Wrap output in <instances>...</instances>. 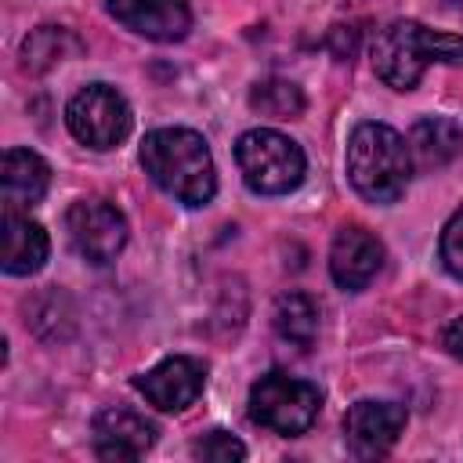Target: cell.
I'll return each instance as SVG.
<instances>
[{"instance_id":"15","label":"cell","mask_w":463,"mask_h":463,"mask_svg":"<svg viewBox=\"0 0 463 463\" xmlns=\"http://www.w3.org/2000/svg\"><path fill=\"white\" fill-rule=\"evenodd\" d=\"M0 181H4V203L7 206H33L43 199V192L51 184V166L29 148H7Z\"/></svg>"},{"instance_id":"18","label":"cell","mask_w":463,"mask_h":463,"mask_svg":"<svg viewBox=\"0 0 463 463\" xmlns=\"http://www.w3.org/2000/svg\"><path fill=\"white\" fill-rule=\"evenodd\" d=\"M250 109L268 119H297L304 112V94L282 76H268L250 90Z\"/></svg>"},{"instance_id":"16","label":"cell","mask_w":463,"mask_h":463,"mask_svg":"<svg viewBox=\"0 0 463 463\" xmlns=\"http://www.w3.org/2000/svg\"><path fill=\"white\" fill-rule=\"evenodd\" d=\"M318 318H322V315H318L315 297H307V293H300V289L282 293V297L275 300V315H271L279 340H286V344H293V347H300V351H307V347L315 344V336H318Z\"/></svg>"},{"instance_id":"9","label":"cell","mask_w":463,"mask_h":463,"mask_svg":"<svg viewBox=\"0 0 463 463\" xmlns=\"http://www.w3.org/2000/svg\"><path fill=\"white\" fill-rule=\"evenodd\" d=\"M203 383H206V369L188 354L163 358L159 365H152L134 380V387L163 412H184L203 394Z\"/></svg>"},{"instance_id":"13","label":"cell","mask_w":463,"mask_h":463,"mask_svg":"<svg viewBox=\"0 0 463 463\" xmlns=\"http://www.w3.org/2000/svg\"><path fill=\"white\" fill-rule=\"evenodd\" d=\"M47 232L18 206H4V271L7 275H33L47 260Z\"/></svg>"},{"instance_id":"12","label":"cell","mask_w":463,"mask_h":463,"mask_svg":"<svg viewBox=\"0 0 463 463\" xmlns=\"http://www.w3.org/2000/svg\"><path fill=\"white\" fill-rule=\"evenodd\" d=\"M156 441V427L123 405L101 409L94 416V452L101 459H141Z\"/></svg>"},{"instance_id":"3","label":"cell","mask_w":463,"mask_h":463,"mask_svg":"<svg viewBox=\"0 0 463 463\" xmlns=\"http://www.w3.org/2000/svg\"><path fill=\"white\" fill-rule=\"evenodd\" d=\"M347 177L369 203H398L412 177L409 141L387 123H358L347 137Z\"/></svg>"},{"instance_id":"5","label":"cell","mask_w":463,"mask_h":463,"mask_svg":"<svg viewBox=\"0 0 463 463\" xmlns=\"http://www.w3.org/2000/svg\"><path fill=\"white\" fill-rule=\"evenodd\" d=\"M322 405V391L300 376H289L282 369L264 373L250 387V420L275 430V434H304Z\"/></svg>"},{"instance_id":"4","label":"cell","mask_w":463,"mask_h":463,"mask_svg":"<svg viewBox=\"0 0 463 463\" xmlns=\"http://www.w3.org/2000/svg\"><path fill=\"white\" fill-rule=\"evenodd\" d=\"M235 163L242 170V181L257 192V195H286L304 181V152L293 137L271 130V127H257L246 130L235 141Z\"/></svg>"},{"instance_id":"8","label":"cell","mask_w":463,"mask_h":463,"mask_svg":"<svg viewBox=\"0 0 463 463\" xmlns=\"http://www.w3.org/2000/svg\"><path fill=\"white\" fill-rule=\"evenodd\" d=\"M402 430H405V405H398V402L362 398L344 416V441H347L351 456H358V459L383 456L398 441Z\"/></svg>"},{"instance_id":"17","label":"cell","mask_w":463,"mask_h":463,"mask_svg":"<svg viewBox=\"0 0 463 463\" xmlns=\"http://www.w3.org/2000/svg\"><path fill=\"white\" fill-rule=\"evenodd\" d=\"M76 51H80V40L69 29H61V25H40L22 43V65L29 72H43V69L65 61Z\"/></svg>"},{"instance_id":"1","label":"cell","mask_w":463,"mask_h":463,"mask_svg":"<svg viewBox=\"0 0 463 463\" xmlns=\"http://www.w3.org/2000/svg\"><path fill=\"white\" fill-rule=\"evenodd\" d=\"M141 166L166 195H174L184 206H206L217 192L213 156L195 130L159 127V130L145 134Z\"/></svg>"},{"instance_id":"14","label":"cell","mask_w":463,"mask_h":463,"mask_svg":"<svg viewBox=\"0 0 463 463\" xmlns=\"http://www.w3.org/2000/svg\"><path fill=\"white\" fill-rule=\"evenodd\" d=\"M463 152V130L445 116H423L409 130V156L420 170H441Z\"/></svg>"},{"instance_id":"21","label":"cell","mask_w":463,"mask_h":463,"mask_svg":"<svg viewBox=\"0 0 463 463\" xmlns=\"http://www.w3.org/2000/svg\"><path fill=\"white\" fill-rule=\"evenodd\" d=\"M445 347H449V354H456L463 362V315L445 326Z\"/></svg>"},{"instance_id":"2","label":"cell","mask_w":463,"mask_h":463,"mask_svg":"<svg viewBox=\"0 0 463 463\" xmlns=\"http://www.w3.org/2000/svg\"><path fill=\"white\" fill-rule=\"evenodd\" d=\"M430 65H463V36L434 33L412 18H398L376 33L373 72L387 87L412 90Z\"/></svg>"},{"instance_id":"20","label":"cell","mask_w":463,"mask_h":463,"mask_svg":"<svg viewBox=\"0 0 463 463\" xmlns=\"http://www.w3.org/2000/svg\"><path fill=\"white\" fill-rule=\"evenodd\" d=\"M441 264L452 279H463V206L449 217V224L441 228V242H438Z\"/></svg>"},{"instance_id":"11","label":"cell","mask_w":463,"mask_h":463,"mask_svg":"<svg viewBox=\"0 0 463 463\" xmlns=\"http://www.w3.org/2000/svg\"><path fill=\"white\" fill-rule=\"evenodd\" d=\"M105 7L123 29L159 43L181 40L192 25V11L184 0H105Z\"/></svg>"},{"instance_id":"7","label":"cell","mask_w":463,"mask_h":463,"mask_svg":"<svg viewBox=\"0 0 463 463\" xmlns=\"http://www.w3.org/2000/svg\"><path fill=\"white\" fill-rule=\"evenodd\" d=\"M65 232L72 250L87 264H109L127 246V221L109 199H76L65 213Z\"/></svg>"},{"instance_id":"10","label":"cell","mask_w":463,"mask_h":463,"mask_svg":"<svg viewBox=\"0 0 463 463\" xmlns=\"http://www.w3.org/2000/svg\"><path fill=\"white\" fill-rule=\"evenodd\" d=\"M383 264L380 239L362 224H344L329 246V275L340 289H365Z\"/></svg>"},{"instance_id":"19","label":"cell","mask_w":463,"mask_h":463,"mask_svg":"<svg viewBox=\"0 0 463 463\" xmlns=\"http://www.w3.org/2000/svg\"><path fill=\"white\" fill-rule=\"evenodd\" d=\"M192 456L206 463H232V459H246V445L228 430H210L192 445Z\"/></svg>"},{"instance_id":"6","label":"cell","mask_w":463,"mask_h":463,"mask_svg":"<svg viewBox=\"0 0 463 463\" xmlns=\"http://www.w3.org/2000/svg\"><path fill=\"white\" fill-rule=\"evenodd\" d=\"M65 123L72 130L76 141L105 152L127 141L130 134V105L127 98L109 87V83H87L83 90L72 94L69 109H65Z\"/></svg>"}]
</instances>
